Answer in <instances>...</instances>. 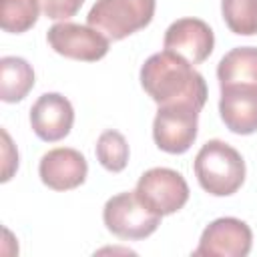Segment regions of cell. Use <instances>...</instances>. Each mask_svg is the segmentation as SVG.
Listing matches in <instances>:
<instances>
[{
  "label": "cell",
  "mask_w": 257,
  "mask_h": 257,
  "mask_svg": "<svg viewBox=\"0 0 257 257\" xmlns=\"http://www.w3.org/2000/svg\"><path fill=\"white\" fill-rule=\"evenodd\" d=\"M141 84L159 106L187 102L201 110L207 102V82L203 74L171 50H161L145 60L141 66Z\"/></svg>",
  "instance_id": "1"
},
{
  "label": "cell",
  "mask_w": 257,
  "mask_h": 257,
  "mask_svg": "<svg viewBox=\"0 0 257 257\" xmlns=\"http://www.w3.org/2000/svg\"><path fill=\"white\" fill-rule=\"evenodd\" d=\"M195 177L199 185L213 197H229L237 193L245 181V161L229 143L207 141L195 157Z\"/></svg>",
  "instance_id": "2"
},
{
  "label": "cell",
  "mask_w": 257,
  "mask_h": 257,
  "mask_svg": "<svg viewBox=\"0 0 257 257\" xmlns=\"http://www.w3.org/2000/svg\"><path fill=\"white\" fill-rule=\"evenodd\" d=\"M155 6L157 0H96L86 22L108 40H122L151 24Z\"/></svg>",
  "instance_id": "3"
},
{
  "label": "cell",
  "mask_w": 257,
  "mask_h": 257,
  "mask_svg": "<svg viewBox=\"0 0 257 257\" xmlns=\"http://www.w3.org/2000/svg\"><path fill=\"white\" fill-rule=\"evenodd\" d=\"M102 219L112 235L128 241H139L153 235L161 223V215L147 209L135 191L110 197L104 203Z\"/></svg>",
  "instance_id": "4"
},
{
  "label": "cell",
  "mask_w": 257,
  "mask_h": 257,
  "mask_svg": "<svg viewBox=\"0 0 257 257\" xmlns=\"http://www.w3.org/2000/svg\"><path fill=\"white\" fill-rule=\"evenodd\" d=\"M199 108L187 102L161 104L153 120V139L157 147L171 155H183L191 149L199 128Z\"/></svg>",
  "instance_id": "5"
},
{
  "label": "cell",
  "mask_w": 257,
  "mask_h": 257,
  "mask_svg": "<svg viewBox=\"0 0 257 257\" xmlns=\"http://www.w3.org/2000/svg\"><path fill=\"white\" fill-rule=\"evenodd\" d=\"M135 193L147 209L161 217L177 213L189 201V185L185 177L167 167L145 171L137 183Z\"/></svg>",
  "instance_id": "6"
},
{
  "label": "cell",
  "mask_w": 257,
  "mask_h": 257,
  "mask_svg": "<svg viewBox=\"0 0 257 257\" xmlns=\"http://www.w3.org/2000/svg\"><path fill=\"white\" fill-rule=\"evenodd\" d=\"M46 40L56 54L82 62H96L106 56L110 42L92 26H82L66 20L50 26V30L46 32Z\"/></svg>",
  "instance_id": "7"
},
{
  "label": "cell",
  "mask_w": 257,
  "mask_h": 257,
  "mask_svg": "<svg viewBox=\"0 0 257 257\" xmlns=\"http://www.w3.org/2000/svg\"><path fill=\"white\" fill-rule=\"evenodd\" d=\"M253 245L251 227L237 217H221L205 227L195 257H245Z\"/></svg>",
  "instance_id": "8"
},
{
  "label": "cell",
  "mask_w": 257,
  "mask_h": 257,
  "mask_svg": "<svg viewBox=\"0 0 257 257\" xmlns=\"http://www.w3.org/2000/svg\"><path fill=\"white\" fill-rule=\"evenodd\" d=\"M165 50H171L191 64L205 62L215 46L211 26L201 18H179L165 32Z\"/></svg>",
  "instance_id": "9"
},
{
  "label": "cell",
  "mask_w": 257,
  "mask_h": 257,
  "mask_svg": "<svg viewBox=\"0 0 257 257\" xmlns=\"http://www.w3.org/2000/svg\"><path fill=\"white\" fill-rule=\"evenodd\" d=\"M88 163L84 155L70 147L48 151L38 165L40 181L52 191H70L84 183Z\"/></svg>",
  "instance_id": "10"
},
{
  "label": "cell",
  "mask_w": 257,
  "mask_h": 257,
  "mask_svg": "<svg viewBox=\"0 0 257 257\" xmlns=\"http://www.w3.org/2000/svg\"><path fill=\"white\" fill-rule=\"evenodd\" d=\"M74 122V108L70 100L58 92H44L30 108V126L34 135L46 143L64 139Z\"/></svg>",
  "instance_id": "11"
},
{
  "label": "cell",
  "mask_w": 257,
  "mask_h": 257,
  "mask_svg": "<svg viewBox=\"0 0 257 257\" xmlns=\"http://www.w3.org/2000/svg\"><path fill=\"white\" fill-rule=\"evenodd\" d=\"M219 112L231 133H257V84H231L221 88Z\"/></svg>",
  "instance_id": "12"
},
{
  "label": "cell",
  "mask_w": 257,
  "mask_h": 257,
  "mask_svg": "<svg viewBox=\"0 0 257 257\" xmlns=\"http://www.w3.org/2000/svg\"><path fill=\"white\" fill-rule=\"evenodd\" d=\"M219 86L257 84V46H237L229 50L217 66Z\"/></svg>",
  "instance_id": "13"
},
{
  "label": "cell",
  "mask_w": 257,
  "mask_h": 257,
  "mask_svg": "<svg viewBox=\"0 0 257 257\" xmlns=\"http://www.w3.org/2000/svg\"><path fill=\"white\" fill-rule=\"evenodd\" d=\"M34 86V70L20 56L0 58V98L4 102L22 100Z\"/></svg>",
  "instance_id": "14"
},
{
  "label": "cell",
  "mask_w": 257,
  "mask_h": 257,
  "mask_svg": "<svg viewBox=\"0 0 257 257\" xmlns=\"http://www.w3.org/2000/svg\"><path fill=\"white\" fill-rule=\"evenodd\" d=\"M38 0H0V26L4 32L22 34L38 20Z\"/></svg>",
  "instance_id": "15"
},
{
  "label": "cell",
  "mask_w": 257,
  "mask_h": 257,
  "mask_svg": "<svg viewBox=\"0 0 257 257\" xmlns=\"http://www.w3.org/2000/svg\"><path fill=\"white\" fill-rule=\"evenodd\" d=\"M223 20L239 36L257 34V0H221Z\"/></svg>",
  "instance_id": "16"
},
{
  "label": "cell",
  "mask_w": 257,
  "mask_h": 257,
  "mask_svg": "<svg viewBox=\"0 0 257 257\" xmlns=\"http://www.w3.org/2000/svg\"><path fill=\"white\" fill-rule=\"evenodd\" d=\"M94 153H96L98 163L110 173H120L128 163V143L114 128L104 131L98 137Z\"/></svg>",
  "instance_id": "17"
},
{
  "label": "cell",
  "mask_w": 257,
  "mask_h": 257,
  "mask_svg": "<svg viewBox=\"0 0 257 257\" xmlns=\"http://www.w3.org/2000/svg\"><path fill=\"white\" fill-rule=\"evenodd\" d=\"M82 2L84 0H38L44 16L52 20H66L74 16L80 10Z\"/></svg>",
  "instance_id": "18"
}]
</instances>
